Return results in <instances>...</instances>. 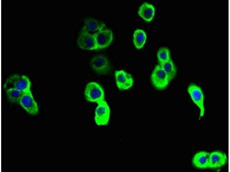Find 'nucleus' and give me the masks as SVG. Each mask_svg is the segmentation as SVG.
Here are the masks:
<instances>
[{
    "label": "nucleus",
    "instance_id": "14",
    "mask_svg": "<svg viewBox=\"0 0 230 172\" xmlns=\"http://www.w3.org/2000/svg\"><path fill=\"white\" fill-rule=\"evenodd\" d=\"M138 14L144 20L147 22L151 21L154 18L155 9L154 6L146 2L143 3L139 7Z\"/></svg>",
    "mask_w": 230,
    "mask_h": 172
},
{
    "label": "nucleus",
    "instance_id": "9",
    "mask_svg": "<svg viewBox=\"0 0 230 172\" xmlns=\"http://www.w3.org/2000/svg\"><path fill=\"white\" fill-rule=\"evenodd\" d=\"M98 50L108 46L113 39V34L110 29L104 28L94 34Z\"/></svg>",
    "mask_w": 230,
    "mask_h": 172
},
{
    "label": "nucleus",
    "instance_id": "3",
    "mask_svg": "<svg viewBox=\"0 0 230 172\" xmlns=\"http://www.w3.org/2000/svg\"><path fill=\"white\" fill-rule=\"evenodd\" d=\"M187 91L193 102L200 110V118L203 117L204 114V96L201 88L194 83H190L188 86Z\"/></svg>",
    "mask_w": 230,
    "mask_h": 172
},
{
    "label": "nucleus",
    "instance_id": "12",
    "mask_svg": "<svg viewBox=\"0 0 230 172\" xmlns=\"http://www.w3.org/2000/svg\"><path fill=\"white\" fill-rule=\"evenodd\" d=\"M227 158L225 154L219 150L210 153L209 168L217 169L224 166L227 162Z\"/></svg>",
    "mask_w": 230,
    "mask_h": 172
},
{
    "label": "nucleus",
    "instance_id": "2",
    "mask_svg": "<svg viewBox=\"0 0 230 172\" xmlns=\"http://www.w3.org/2000/svg\"><path fill=\"white\" fill-rule=\"evenodd\" d=\"M84 95L88 101L97 103L105 100V92L102 86L95 82L88 83L85 89Z\"/></svg>",
    "mask_w": 230,
    "mask_h": 172
},
{
    "label": "nucleus",
    "instance_id": "11",
    "mask_svg": "<svg viewBox=\"0 0 230 172\" xmlns=\"http://www.w3.org/2000/svg\"><path fill=\"white\" fill-rule=\"evenodd\" d=\"M84 25L80 32L94 35L105 28V24L102 22L92 18H88L84 20Z\"/></svg>",
    "mask_w": 230,
    "mask_h": 172
},
{
    "label": "nucleus",
    "instance_id": "13",
    "mask_svg": "<svg viewBox=\"0 0 230 172\" xmlns=\"http://www.w3.org/2000/svg\"><path fill=\"white\" fill-rule=\"evenodd\" d=\"M210 153L202 151L196 153L192 159L193 165L195 167L200 169L209 168Z\"/></svg>",
    "mask_w": 230,
    "mask_h": 172
},
{
    "label": "nucleus",
    "instance_id": "10",
    "mask_svg": "<svg viewBox=\"0 0 230 172\" xmlns=\"http://www.w3.org/2000/svg\"><path fill=\"white\" fill-rule=\"evenodd\" d=\"M77 44L80 48L85 50H98L94 35L80 32L77 40Z\"/></svg>",
    "mask_w": 230,
    "mask_h": 172
},
{
    "label": "nucleus",
    "instance_id": "18",
    "mask_svg": "<svg viewBox=\"0 0 230 172\" xmlns=\"http://www.w3.org/2000/svg\"><path fill=\"white\" fill-rule=\"evenodd\" d=\"M157 56L159 64H160L171 59L170 50L166 47L160 48L158 51Z\"/></svg>",
    "mask_w": 230,
    "mask_h": 172
},
{
    "label": "nucleus",
    "instance_id": "1",
    "mask_svg": "<svg viewBox=\"0 0 230 172\" xmlns=\"http://www.w3.org/2000/svg\"><path fill=\"white\" fill-rule=\"evenodd\" d=\"M31 83L26 76L20 75H13L10 76L5 83L4 88L6 91L14 89L25 92L30 90Z\"/></svg>",
    "mask_w": 230,
    "mask_h": 172
},
{
    "label": "nucleus",
    "instance_id": "8",
    "mask_svg": "<svg viewBox=\"0 0 230 172\" xmlns=\"http://www.w3.org/2000/svg\"><path fill=\"white\" fill-rule=\"evenodd\" d=\"M19 103L29 114L35 115L38 113V106L30 90L24 92Z\"/></svg>",
    "mask_w": 230,
    "mask_h": 172
},
{
    "label": "nucleus",
    "instance_id": "16",
    "mask_svg": "<svg viewBox=\"0 0 230 172\" xmlns=\"http://www.w3.org/2000/svg\"><path fill=\"white\" fill-rule=\"evenodd\" d=\"M146 39V34L143 30L138 29L134 32L133 41L134 45L137 49H140L143 47Z\"/></svg>",
    "mask_w": 230,
    "mask_h": 172
},
{
    "label": "nucleus",
    "instance_id": "4",
    "mask_svg": "<svg viewBox=\"0 0 230 172\" xmlns=\"http://www.w3.org/2000/svg\"><path fill=\"white\" fill-rule=\"evenodd\" d=\"M97 104L95 112V122L99 126L107 125L109 123L110 118V108L105 100Z\"/></svg>",
    "mask_w": 230,
    "mask_h": 172
},
{
    "label": "nucleus",
    "instance_id": "5",
    "mask_svg": "<svg viewBox=\"0 0 230 172\" xmlns=\"http://www.w3.org/2000/svg\"><path fill=\"white\" fill-rule=\"evenodd\" d=\"M151 80L154 87L158 90L164 89L169 83L166 73L159 64L154 67L151 75Z\"/></svg>",
    "mask_w": 230,
    "mask_h": 172
},
{
    "label": "nucleus",
    "instance_id": "15",
    "mask_svg": "<svg viewBox=\"0 0 230 172\" xmlns=\"http://www.w3.org/2000/svg\"><path fill=\"white\" fill-rule=\"evenodd\" d=\"M159 65L166 73L170 82L175 77L177 73V69L173 61L171 59Z\"/></svg>",
    "mask_w": 230,
    "mask_h": 172
},
{
    "label": "nucleus",
    "instance_id": "6",
    "mask_svg": "<svg viewBox=\"0 0 230 172\" xmlns=\"http://www.w3.org/2000/svg\"><path fill=\"white\" fill-rule=\"evenodd\" d=\"M90 64L93 69L99 74L106 75L111 71V68L109 60L103 55L95 56L91 60Z\"/></svg>",
    "mask_w": 230,
    "mask_h": 172
},
{
    "label": "nucleus",
    "instance_id": "7",
    "mask_svg": "<svg viewBox=\"0 0 230 172\" xmlns=\"http://www.w3.org/2000/svg\"><path fill=\"white\" fill-rule=\"evenodd\" d=\"M114 76L117 86L120 90H128L133 85L134 79L132 75L124 70L116 71Z\"/></svg>",
    "mask_w": 230,
    "mask_h": 172
},
{
    "label": "nucleus",
    "instance_id": "17",
    "mask_svg": "<svg viewBox=\"0 0 230 172\" xmlns=\"http://www.w3.org/2000/svg\"><path fill=\"white\" fill-rule=\"evenodd\" d=\"M9 101L12 103H19L24 92L14 89L6 91Z\"/></svg>",
    "mask_w": 230,
    "mask_h": 172
}]
</instances>
